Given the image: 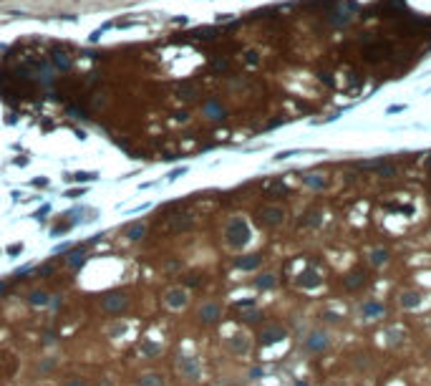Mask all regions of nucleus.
Instances as JSON below:
<instances>
[{
    "instance_id": "nucleus-1",
    "label": "nucleus",
    "mask_w": 431,
    "mask_h": 386,
    "mask_svg": "<svg viewBox=\"0 0 431 386\" xmlns=\"http://www.w3.org/2000/svg\"><path fill=\"white\" fill-rule=\"evenodd\" d=\"M222 243H225V248H227V250H232V253H242V250L252 243V227H250V222H247L242 215H232V217L225 222Z\"/></svg>"
},
{
    "instance_id": "nucleus-2",
    "label": "nucleus",
    "mask_w": 431,
    "mask_h": 386,
    "mask_svg": "<svg viewBox=\"0 0 431 386\" xmlns=\"http://www.w3.org/2000/svg\"><path fill=\"white\" fill-rule=\"evenodd\" d=\"M99 305H101V311H104L106 316L119 318V316H126V313H129V308H131V295H129L126 290H109V293L101 295Z\"/></svg>"
},
{
    "instance_id": "nucleus-3",
    "label": "nucleus",
    "mask_w": 431,
    "mask_h": 386,
    "mask_svg": "<svg viewBox=\"0 0 431 386\" xmlns=\"http://www.w3.org/2000/svg\"><path fill=\"white\" fill-rule=\"evenodd\" d=\"M189 303H192V293L184 285H169L161 293V305L171 313H184L189 308Z\"/></svg>"
},
{
    "instance_id": "nucleus-4",
    "label": "nucleus",
    "mask_w": 431,
    "mask_h": 386,
    "mask_svg": "<svg viewBox=\"0 0 431 386\" xmlns=\"http://www.w3.org/2000/svg\"><path fill=\"white\" fill-rule=\"evenodd\" d=\"M225 348H227L230 356L245 358V356H250V351H252V336H250L245 328H235L232 333L225 336Z\"/></svg>"
},
{
    "instance_id": "nucleus-5",
    "label": "nucleus",
    "mask_w": 431,
    "mask_h": 386,
    "mask_svg": "<svg viewBox=\"0 0 431 386\" xmlns=\"http://www.w3.org/2000/svg\"><path fill=\"white\" fill-rule=\"evenodd\" d=\"M285 222V210L280 205H265L257 210V225L260 227H268V230H275Z\"/></svg>"
},
{
    "instance_id": "nucleus-6",
    "label": "nucleus",
    "mask_w": 431,
    "mask_h": 386,
    "mask_svg": "<svg viewBox=\"0 0 431 386\" xmlns=\"http://www.w3.org/2000/svg\"><path fill=\"white\" fill-rule=\"evenodd\" d=\"M222 321V305L217 300H202L197 305V323L199 326H214Z\"/></svg>"
},
{
    "instance_id": "nucleus-7",
    "label": "nucleus",
    "mask_w": 431,
    "mask_h": 386,
    "mask_svg": "<svg viewBox=\"0 0 431 386\" xmlns=\"http://www.w3.org/2000/svg\"><path fill=\"white\" fill-rule=\"evenodd\" d=\"M177 371L187 381H199V376H202V361L197 356H179L177 358Z\"/></svg>"
},
{
    "instance_id": "nucleus-8",
    "label": "nucleus",
    "mask_w": 431,
    "mask_h": 386,
    "mask_svg": "<svg viewBox=\"0 0 431 386\" xmlns=\"http://www.w3.org/2000/svg\"><path fill=\"white\" fill-rule=\"evenodd\" d=\"M257 338H260V346H273V343H280L283 338H288V331L283 323H268Z\"/></svg>"
},
{
    "instance_id": "nucleus-9",
    "label": "nucleus",
    "mask_w": 431,
    "mask_h": 386,
    "mask_svg": "<svg viewBox=\"0 0 431 386\" xmlns=\"http://www.w3.org/2000/svg\"><path fill=\"white\" fill-rule=\"evenodd\" d=\"M330 346V336L325 331H310L305 338V351L308 353H323Z\"/></svg>"
},
{
    "instance_id": "nucleus-10",
    "label": "nucleus",
    "mask_w": 431,
    "mask_h": 386,
    "mask_svg": "<svg viewBox=\"0 0 431 386\" xmlns=\"http://www.w3.org/2000/svg\"><path fill=\"white\" fill-rule=\"evenodd\" d=\"M146 230H149V222L146 220H134V222H129L126 227H124V240L126 243H139V240H144L146 238Z\"/></svg>"
},
{
    "instance_id": "nucleus-11",
    "label": "nucleus",
    "mask_w": 431,
    "mask_h": 386,
    "mask_svg": "<svg viewBox=\"0 0 431 386\" xmlns=\"http://www.w3.org/2000/svg\"><path fill=\"white\" fill-rule=\"evenodd\" d=\"M26 300H28V305H33V308H48L51 300H53V295H51L46 288H31V290L26 293Z\"/></svg>"
},
{
    "instance_id": "nucleus-12",
    "label": "nucleus",
    "mask_w": 431,
    "mask_h": 386,
    "mask_svg": "<svg viewBox=\"0 0 431 386\" xmlns=\"http://www.w3.org/2000/svg\"><path fill=\"white\" fill-rule=\"evenodd\" d=\"M136 386H166V373L164 371H154V368L141 371L136 376Z\"/></svg>"
},
{
    "instance_id": "nucleus-13",
    "label": "nucleus",
    "mask_w": 431,
    "mask_h": 386,
    "mask_svg": "<svg viewBox=\"0 0 431 386\" xmlns=\"http://www.w3.org/2000/svg\"><path fill=\"white\" fill-rule=\"evenodd\" d=\"M295 285H298V288H305V290H310V288H320V285H323V278H320V273H318V270L308 268V270H303V273L298 275Z\"/></svg>"
},
{
    "instance_id": "nucleus-14",
    "label": "nucleus",
    "mask_w": 431,
    "mask_h": 386,
    "mask_svg": "<svg viewBox=\"0 0 431 386\" xmlns=\"http://www.w3.org/2000/svg\"><path fill=\"white\" fill-rule=\"evenodd\" d=\"M260 263H263V255L252 253V255H242V258H237V260H235V268H237V270L250 273V270H257V268H260Z\"/></svg>"
},
{
    "instance_id": "nucleus-15",
    "label": "nucleus",
    "mask_w": 431,
    "mask_h": 386,
    "mask_svg": "<svg viewBox=\"0 0 431 386\" xmlns=\"http://www.w3.org/2000/svg\"><path fill=\"white\" fill-rule=\"evenodd\" d=\"M398 305H401L403 311L418 308V305H421V293H418V290H403V293L398 295Z\"/></svg>"
},
{
    "instance_id": "nucleus-16",
    "label": "nucleus",
    "mask_w": 431,
    "mask_h": 386,
    "mask_svg": "<svg viewBox=\"0 0 431 386\" xmlns=\"http://www.w3.org/2000/svg\"><path fill=\"white\" fill-rule=\"evenodd\" d=\"M86 248H76V250H71L68 255H66V265L71 268V270H81L83 265H86Z\"/></svg>"
},
{
    "instance_id": "nucleus-17",
    "label": "nucleus",
    "mask_w": 431,
    "mask_h": 386,
    "mask_svg": "<svg viewBox=\"0 0 431 386\" xmlns=\"http://www.w3.org/2000/svg\"><path fill=\"white\" fill-rule=\"evenodd\" d=\"M383 311H386V305H383L381 300H366V303L361 305V313H363L366 318H378V316H383Z\"/></svg>"
},
{
    "instance_id": "nucleus-18",
    "label": "nucleus",
    "mask_w": 431,
    "mask_h": 386,
    "mask_svg": "<svg viewBox=\"0 0 431 386\" xmlns=\"http://www.w3.org/2000/svg\"><path fill=\"white\" fill-rule=\"evenodd\" d=\"M343 283H346V288H348V290H358V288H363V285H366V273H363V270H353V273H348V275H346V280H343Z\"/></svg>"
},
{
    "instance_id": "nucleus-19",
    "label": "nucleus",
    "mask_w": 431,
    "mask_h": 386,
    "mask_svg": "<svg viewBox=\"0 0 431 386\" xmlns=\"http://www.w3.org/2000/svg\"><path fill=\"white\" fill-rule=\"evenodd\" d=\"M388 260H391V253H388L386 248H373V250H371V265H373V268H383Z\"/></svg>"
},
{
    "instance_id": "nucleus-20",
    "label": "nucleus",
    "mask_w": 431,
    "mask_h": 386,
    "mask_svg": "<svg viewBox=\"0 0 431 386\" xmlns=\"http://www.w3.org/2000/svg\"><path fill=\"white\" fill-rule=\"evenodd\" d=\"M278 285V278L273 275V273H260L257 278H255V288L257 290H273Z\"/></svg>"
},
{
    "instance_id": "nucleus-21",
    "label": "nucleus",
    "mask_w": 431,
    "mask_h": 386,
    "mask_svg": "<svg viewBox=\"0 0 431 386\" xmlns=\"http://www.w3.org/2000/svg\"><path fill=\"white\" fill-rule=\"evenodd\" d=\"M126 328H129V323H126V321L114 318V323H111V326H106V336H109V338H119V336H124V333H126Z\"/></svg>"
},
{
    "instance_id": "nucleus-22",
    "label": "nucleus",
    "mask_w": 431,
    "mask_h": 386,
    "mask_svg": "<svg viewBox=\"0 0 431 386\" xmlns=\"http://www.w3.org/2000/svg\"><path fill=\"white\" fill-rule=\"evenodd\" d=\"M61 386H91V378L89 376H83V373H71V376H66L63 378V383Z\"/></svg>"
},
{
    "instance_id": "nucleus-23",
    "label": "nucleus",
    "mask_w": 431,
    "mask_h": 386,
    "mask_svg": "<svg viewBox=\"0 0 431 386\" xmlns=\"http://www.w3.org/2000/svg\"><path fill=\"white\" fill-rule=\"evenodd\" d=\"M376 172H378V177L388 179V177H393V174H396V164H391V162H383V159H378V164H376Z\"/></svg>"
},
{
    "instance_id": "nucleus-24",
    "label": "nucleus",
    "mask_w": 431,
    "mask_h": 386,
    "mask_svg": "<svg viewBox=\"0 0 431 386\" xmlns=\"http://www.w3.org/2000/svg\"><path fill=\"white\" fill-rule=\"evenodd\" d=\"M303 182H305L308 187H313V189H325V179H323L320 174H305Z\"/></svg>"
},
{
    "instance_id": "nucleus-25",
    "label": "nucleus",
    "mask_w": 431,
    "mask_h": 386,
    "mask_svg": "<svg viewBox=\"0 0 431 386\" xmlns=\"http://www.w3.org/2000/svg\"><path fill=\"white\" fill-rule=\"evenodd\" d=\"M403 338V331L401 328H388L386 331V346H398Z\"/></svg>"
},
{
    "instance_id": "nucleus-26",
    "label": "nucleus",
    "mask_w": 431,
    "mask_h": 386,
    "mask_svg": "<svg viewBox=\"0 0 431 386\" xmlns=\"http://www.w3.org/2000/svg\"><path fill=\"white\" fill-rule=\"evenodd\" d=\"M207 114H209V119H222L225 116V111L217 104H207Z\"/></svg>"
},
{
    "instance_id": "nucleus-27",
    "label": "nucleus",
    "mask_w": 431,
    "mask_h": 386,
    "mask_svg": "<svg viewBox=\"0 0 431 386\" xmlns=\"http://www.w3.org/2000/svg\"><path fill=\"white\" fill-rule=\"evenodd\" d=\"M303 222H305V225H313V227H318V225H320V212H308Z\"/></svg>"
},
{
    "instance_id": "nucleus-28",
    "label": "nucleus",
    "mask_w": 431,
    "mask_h": 386,
    "mask_svg": "<svg viewBox=\"0 0 431 386\" xmlns=\"http://www.w3.org/2000/svg\"><path fill=\"white\" fill-rule=\"evenodd\" d=\"M260 318H263V313H260V311H250V313H245V316H242V321H247V323H257Z\"/></svg>"
},
{
    "instance_id": "nucleus-29",
    "label": "nucleus",
    "mask_w": 431,
    "mask_h": 386,
    "mask_svg": "<svg viewBox=\"0 0 431 386\" xmlns=\"http://www.w3.org/2000/svg\"><path fill=\"white\" fill-rule=\"evenodd\" d=\"M323 318H325L328 323H338V321H340V316H338V313H330V311H325V313H323Z\"/></svg>"
},
{
    "instance_id": "nucleus-30",
    "label": "nucleus",
    "mask_w": 431,
    "mask_h": 386,
    "mask_svg": "<svg viewBox=\"0 0 431 386\" xmlns=\"http://www.w3.org/2000/svg\"><path fill=\"white\" fill-rule=\"evenodd\" d=\"M235 305H237V308H252V305H255V298H247V300H237Z\"/></svg>"
},
{
    "instance_id": "nucleus-31",
    "label": "nucleus",
    "mask_w": 431,
    "mask_h": 386,
    "mask_svg": "<svg viewBox=\"0 0 431 386\" xmlns=\"http://www.w3.org/2000/svg\"><path fill=\"white\" fill-rule=\"evenodd\" d=\"M21 250H23V245H13V248H8V253H11V255H16V253H21Z\"/></svg>"
},
{
    "instance_id": "nucleus-32",
    "label": "nucleus",
    "mask_w": 431,
    "mask_h": 386,
    "mask_svg": "<svg viewBox=\"0 0 431 386\" xmlns=\"http://www.w3.org/2000/svg\"><path fill=\"white\" fill-rule=\"evenodd\" d=\"M3 293H6V285H3V283H0V295H3Z\"/></svg>"
},
{
    "instance_id": "nucleus-33",
    "label": "nucleus",
    "mask_w": 431,
    "mask_h": 386,
    "mask_svg": "<svg viewBox=\"0 0 431 386\" xmlns=\"http://www.w3.org/2000/svg\"><path fill=\"white\" fill-rule=\"evenodd\" d=\"M426 164H428V167H431V159H428V162H426Z\"/></svg>"
},
{
    "instance_id": "nucleus-34",
    "label": "nucleus",
    "mask_w": 431,
    "mask_h": 386,
    "mask_svg": "<svg viewBox=\"0 0 431 386\" xmlns=\"http://www.w3.org/2000/svg\"><path fill=\"white\" fill-rule=\"evenodd\" d=\"M361 386H366V383H361Z\"/></svg>"
},
{
    "instance_id": "nucleus-35",
    "label": "nucleus",
    "mask_w": 431,
    "mask_h": 386,
    "mask_svg": "<svg viewBox=\"0 0 431 386\" xmlns=\"http://www.w3.org/2000/svg\"><path fill=\"white\" fill-rule=\"evenodd\" d=\"M43 386H48V383H43Z\"/></svg>"
}]
</instances>
